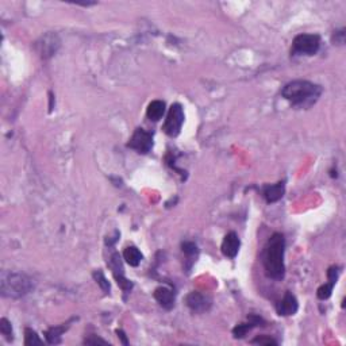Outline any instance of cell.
Listing matches in <instances>:
<instances>
[{
    "label": "cell",
    "mask_w": 346,
    "mask_h": 346,
    "mask_svg": "<svg viewBox=\"0 0 346 346\" xmlns=\"http://www.w3.org/2000/svg\"><path fill=\"white\" fill-rule=\"evenodd\" d=\"M94 279L96 280V283L100 285V288H102L104 292H110V283L107 281L106 276L103 275L102 271H96V272H94Z\"/></svg>",
    "instance_id": "ffe728a7"
},
{
    "label": "cell",
    "mask_w": 346,
    "mask_h": 346,
    "mask_svg": "<svg viewBox=\"0 0 346 346\" xmlns=\"http://www.w3.org/2000/svg\"><path fill=\"white\" fill-rule=\"evenodd\" d=\"M164 114H165V103H164L163 100H153V102L147 106L146 115L150 121L157 122V121H160V119L163 118Z\"/></svg>",
    "instance_id": "5bb4252c"
},
{
    "label": "cell",
    "mask_w": 346,
    "mask_h": 346,
    "mask_svg": "<svg viewBox=\"0 0 346 346\" xmlns=\"http://www.w3.org/2000/svg\"><path fill=\"white\" fill-rule=\"evenodd\" d=\"M87 343V345H96V343H102V345H107L108 342L107 341H104V339H102V338H96V337H94V338H88V339H86L84 341Z\"/></svg>",
    "instance_id": "cb8c5ba5"
},
{
    "label": "cell",
    "mask_w": 346,
    "mask_h": 346,
    "mask_svg": "<svg viewBox=\"0 0 346 346\" xmlns=\"http://www.w3.org/2000/svg\"><path fill=\"white\" fill-rule=\"evenodd\" d=\"M114 277L117 279V281H118L119 287H121L125 292H130L131 288H133V283H131L130 280H127L126 277H125V275H118V276Z\"/></svg>",
    "instance_id": "7402d4cb"
},
{
    "label": "cell",
    "mask_w": 346,
    "mask_h": 346,
    "mask_svg": "<svg viewBox=\"0 0 346 346\" xmlns=\"http://www.w3.org/2000/svg\"><path fill=\"white\" fill-rule=\"evenodd\" d=\"M44 341L41 338L38 337L37 333L31 329L25 330V345L27 346H34V345H42Z\"/></svg>",
    "instance_id": "e0dca14e"
},
{
    "label": "cell",
    "mask_w": 346,
    "mask_h": 346,
    "mask_svg": "<svg viewBox=\"0 0 346 346\" xmlns=\"http://www.w3.org/2000/svg\"><path fill=\"white\" fill-rule=\"evenodd\" d=\"M284 181H280V183L273 184V185H266L264 188V198L268 203H275L284 196Z\"/></svg>",
    "instance_id": "7c38bea8"
},
{
    "label": "cell",
    "mask_w": 346,
    "mask_h": 346,
    "mask_svg": "<svg viewBox=\"0 0 346 346\" xmlns=\"http://www.w3.org/2000/svg\"><path fill=\"white\" fill-rule=\"evenodd\" d=\"M322 88L307 80H295L285 84L281 95L296 107H310L321 96Z\"/></svg>",
    "instance_id": "7a4b0ae2"
},
{
    "label": "cell",
    "mask_w": 346,
    "mask_h": 346,
    "mask_svg": "<svg viewBox=\"0 0 346 346\" xmlns=\"http://www.w3.org/2000/svg\"><path fill=\"white\" fill-rule=\"evenodd\" d=\"M123 258L126 260V262L130 266H138L141 264V261H142L143 256L142 253L139 252L135 246H127L123 250Z\"/></svg>",
    "instance_id": "9a60e30c"
},
{
    "label": "cell",
    "mask_w": 346,
    "mask_h": 346,
    "mask_svg": "<svg viewBox=\"0 0 346 346\" xmlns=\"http://www.w3.org/2000/svg\"><path fill=\"white\" fill-rule=\"evenodd\" d=\"M284 250H285V240L284 236L280 233H275L268 240L264 248V256L262 262L271 279L273 280H283L285 275L284 265Z\"/></svg>",
    "instance_id": "6da1fadb"
},
{
    "label": "cell",
    "mask_w": 346,
    "mask_h": 346,
    "mask_svg": "<svg viewBox=\"0 0 346 346\" xmlns=\"http://www.w3.org/2000/svg\"><path fill=\"white\" fill-rule=\"evenodd\" d=\"M155 299L165 310H171L175 305V292L167 287H159L155 291Z\"/></svg>",
    "instance_id": "8fae6325"
},
{
    "label": "cell",
    "mask_w": 346,
    "mask_h": 346,
    "mask_svg": "<svg viewBox=\"0 0 346 346\" xmlns=\"http://www.w3.org/2000/svg\"><path fill=\"white\" fill-rule=\"evenodd\" d=\"M0 333L7 338V341H13V327H11L9 319H6V318L0 319Z\"/></svg>",
    "instance_id": "ac0fdd59"
},
{
    "label": "cell",
    "mask_w": 346,
    "mask_h": 346,
    "mask_svg": "<svg viewBox=\"0 0 346 346\" xmlns=\"http://www.w3.org/2000/svg\"><path fill=\"white\" fill-rule=\"evenodd\" d=\"M252 343H257V345H277V341H275L271 337H266V335H261V337L254 338Z\"/></svg>",
    "instance_id": "603a6c76"
},
{
    "label": "cell",
    "mask_w": 346,
    "mask_h": 346,
    "mask_svg": "<svg viewBox=\"0 0 346 346\" xmlns=\"http://www.w3.org/2000/svg\"><path fill=\"white\" fill-rule=\"evenodd\" d=\"M184 123V110L181 104L175 103L169 108V112L167 115V121L164 123L163 130L164 133L169 137H177L180 134V130Z\"/></svg>",
    "instance_id": "277c9868"
},
{
    "label": "cell",
    "mask_w": 346,
    "mask_h": 346,
    "mask_svg": "<svg viewBox=\"0 0 346 346\" xmlns=\"http://www.w3.org/2000/svg\"><path fill=\"white\" fill-rule=\"evenodd\" d=\"M117 334H118V337L122 339L123 345H129V341L126 339V335H125V333H123L122 330H117Z\"/></svg>",
    "instance_id": "d4e9b609"
},
{
    "label": "cell",
    "mask_w": 346,
    "mask_h": 346,
    "mask_svg": "<svg viewBox=\"0 0 346 346\" xmlns=\"http://www.w3.org/2000/svg\"><path fill=\"white\" fill-rule=\"evenodd\" d=\"M50 102H53V95H52V94H50ZM52 110H53V106L50 104V111H52Z\"/></svg>",
    "instance_id": "484cf974"
},
{
    "label": "cell",
    "mask_w": 346,
    "mask_h": 346,
    "mask_svg": "<svg viewBox=\"0 0 346 346\" xmlns=\"http://www.w3.org/2000/svg\"><path fill=\"white\" fill-rule=\"evenodd\" d=\"M260 323H262V319H261L260 317H257V315H250V317H249V323H241V325L236 326L234 330H233V334H234V337L236 338H244L248 331H250L253 327H256V326H258Z\"/></svg>",
    "instance_id": "4fadbf2b"
},
{
    "label": "cell",
    "mask_w": 346,
    "mask_h": 346,
    "mask_svg": "<svg viewBox=\"0 0 346 346\" xmlns=\"http://www.w3.org/2000/svg\"><path fill=\"white\" fill-rule=\"evenodd\" d=\"M181 248H183L184 254H185L188 258H196L198 253H199L198 246H196L194 242H184V244L181 245Z\"/></svg>",
    "instance_id": "44dd1931"
},
{
    "label": "cell",
    "mask_w": 346,
    "mask_h": 346,
    "mask_svg": "<svg viewBox=\"0 0 346 346\" xmlns=\"http://www.w3.org/2000/svg\"><path fill=\"white\" fill-rule=\"evenodd\" d=\"M299 304H297L296 297L293 296L291 292H287L284 297L281 299V301L277 304V314L283 315V317H288V315H293L296 314Z\"/></svg>",
    "instance_id": "30bf717a"
},
{
    "label": "cell",
    "mask_w": 346,
    "mask_h": 346,
    "mask_svg": "<svg viewBox=\"0 0 346 346\" xmlns=\"http://www.w3.org/2000/svg\"><path fill=\"white\" fill-rule=\"evenodd\" d=\"M40 48V53L44 58L52 57L60 48V40L56 34H46L45 37L42 38V41L38 44Z\"/></svg>",
    "instance_id": "ba28073f"
},
{
    "label": "cell",
    "mask_w": 346,
    "mask_h": 346,
    "mask_svg": "<svg viewBox=\"0 0 346 346\" xmlns=\"http://www.w3.org/2000/svg\"><path fill=\"white\" fill-rule=\"evenodd\" d=\"M127 146L130 149H134L135 151H138L141 155H146L153 147V135L143 129H137L131 135Z\"/></svg>",
    "instance_id": "8992f818"
},
{
    "label": "cell",
    "mask_w": 346,
    "mask_h": 346,
    "mask_svg": "<svg viewBox=\"0 0 346 346\" xmlns=\"http://www.w3.org/2000/svg\"><path fill=\"white\" fill-rule=\"evenodd\" d=\"M334 283H331V281H329L327 284L322 285V287H319V289H318V297L321 299V300H326V299H329L330 296H331V292H333V288H334Z\"/></svg>",
    "instance_id": "d6986e66"
},
{
    "label": "cell",
    "mask_w": 346,
    "mask_h": 346,
    "mask_svg": "<svg viewBox=\"0 0 346 346\" xmlns=\"http://www.w3.org/2000/svg\"><path fill=\"white\" fill-rule=\"evenodd\" d=\"M68 327H69V325H61L56 326V327H50V329L45 333L46 341L49 342L50 345H57V343H60V342H61L62 334L65 333L66 330H68Z\"/></svg>",
    "instance_id": "2e32d148"
},
{
    "label": "cell",
    "mask_w": 346,
    "mask_h": 346,
    "mask_svg": "<svg viewBox=\"0 0 346 346\" xmlns=\"http://www.w3.org/2000/svg\"><path fill=\"white\" fill-rule=\"evenodd\" d=\"M34 288L33 280L23 273L3 272L0 277V291L5 297L19 299Z\"/></svg>",
    "instance_id": "3957f363"
},
{
    "label": "cell",
    "mask_w": 346,
    "mask_h": 346,
    "mask_svg": "<svg viewBox=\"0 0 346 346\" xmlns=\"http://www.w3.org/2000/svg\"><path fill=\"white\" fill-rule=\"evenodd\" d=\"M240 246L241 241L238 236L234 232L228 233L227 236L224 237L223 242H222V253L228 258H234L238 254Z\"/></svg>",
    "instance_id": "9c48e42d"
},
{
    "label": "cell",
    "mask_w": 346,
    "mask_h": 346,
    "mask_svg": "<svg viewBox=\"0 0 346 346\" xmlns=\"http://www.w3.org/2000/svg\"><path fill=\"white\" fill-rule=\"evenodd\" d=\"M321 38L317 34H300L293 40L292 52L295 54L313 56L319 50Z\"/></svg>",
    "instance_id": "5b68a950"
},
{
    "label": "cell",
    "mask_w": 346,
    "mask_h": 346,
    "mask_svg": "<svg viewBox=\"0 0 346 346\" xmlns=\"http://www.w3.org/2000/svg\"><path fill=\"white\" fill-rule=\"evenodd\" d=\"M185 301H187L188 309L198 314L208 311L212 304L211 299H210L207 295H203V293L200 292H191L187 296Z\"/></svg>",
    "instance_id": "52a82bcc"
}]
</instances>
